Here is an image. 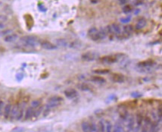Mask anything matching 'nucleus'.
<instances>
[{"mask_svg": "<svg viewBox=\"0 0 162 132\" xmlns=\"http://www.w3.org/2000/svg\"><path fill=\"white\" fill-rule=\"evenodd\" d=\"M155 65V62H154L152 59H149V60H145V61H142L140 62L137 64V66L142 69H149L150 68H152L153 66Z\"/></svg>", "mask_w": 162, "mask_h": 132, "instance_id": "obj_7", "label": "nucleus"}, {"mask_svg": "<svg viewBox=\"0 0 162 132\" xmlns=\"http://www.w3.org/2000/svg\"><path fill=\"white\" fill-rule=\"evenodd\" d=\"M88 36L93 41H98L101 39L99 36V33H98V30L96 28H91L88 31Z\"/></svg>", "mask_w": 162, "mask_h": 132, "instance_id": "obj_6", "label": "nucleus"}, {"mask_svg": "<svg viewBox=\"0 0 162 132\" xmlns=\"http://www.w3.org/2000/svg\"><path fill=\"white\" fill-rule=\"evenodd\" d=\"M132 96L133 97H140L141 94H139L138 93H133V94H132Z\"/></svg>", "mask_w": 162, "mask_h": 132, "instance_id": "obj_45", "label": "nucleus"}, {"mask_svg": "<svg viewBox=\"0 0 162 132\" xmlns=\"http://www.w3.org/2000/svg\"><path fill=\"white\" fill-rule=\"evenodd\" d=\"M55 45L58 47H67L68 46V42L64 38H59L55 39Z\"/></svg>", "mask_w": 162, "mask_h": 132, "instance_id": "obj_18", "label": "nucleus"}, {"mask_svg": "<svg viewBox=\"0 0 162 132\" xmlns=\"http://www.w3.org/2000/svg\"><path fill=\"white\" fill-rule=\"evenodd\" d=\"M31 106L33 107V109H36L41 105V100L40 99H34L31 102Z\"/></svg>", "mask_w": 162, "mask_h": 132, "instance_id": "obj_31", "label": "nucleus"}, {"mask_svg": "<svg viewBox=\"0 0 162 132\" xmlns=\"http://www.w3.org/2000/svg\"><path fill=\"white\" fill-rule=\"evenodd\" d=\"M98 58V53L93 51L84 52L81 56V59L85 62H93Z\"/></svg>", "mask_w": 162, "mask_h": 132, "instance_id": "obj_3", "label": "nucleus"}, {"mask_svg": "<svg viewBox=\"0 0 162 132\" xmlns=\"http://www.w3.org/2000/svg\"><path fill=\"white\" fill-rule=\"evenodd\" d=\"M81 129L83 132H93L90 123L87 121H83L81 123Z\"/></svg>", "mask_w": 162, "mask_h": 132, "instance_id": "obj_20", "label": "nucleus"}, {"mask_svg": "<svg viewBox=\"0 0 162 132\" xmlns=\"http://www.w3.org/2000/svg\"><path fill=\"white\" fill-rule=\"evenodd\" d=\"M24 19L26 21V24H27V28L28 29H31L33 25V19L32 16L31 15H25L24 16Z\"/></svg>", "mask_w": 162, "mask_h": 132, "instance_id": "obj_22", "label": "nucleus"}, {"mask_svg": "<svg viewBox=\"0 0 162 132\" xmlns=\"http://www.w3.org/2000/svg\"><path fill=\"white\" fill-rule=\"evenodd\" d=\"M90 125H91L92 131L93 132L97 131V126H96V123H94V122H92V123H90Z\"/></svg>", "mask_w": 162, "mask_h": 132, "instance_id": "obj_40", "label": "nucleus"}, {"mask_svg": "<svg viewBox=\"0 0 162 132\" xmlns=\"http://www.w3.org/2000/svg\"><path fill=\"white\" fill-rule=\"evenodd\" d=\"M98 33H99V36L101 39H105L108 35V32L105 28H101L100 30H98Z\"/></svg>", "mask_w": 162, "mask_h": 132, "instance_id": "obj_30", "label": "nucleus"}, {"mask_svg": "<svg viewBox=\"0 0 162 132\" xmlns=\"http://www.w3.org/2000/svg\"><path fill=\"white\" fill-rule=\"evenodd\" d=\"M20 41L23 43L24 44L28 46H35L37 44L40 43L39 39L36 36H23L20 38Z\"/></svg>", "mask_w": 162, "mask_h": 132, "instance_id": "obj_2", "label": "nucleus"}, {"mask_svg": "<svg viewBox=\"0 0 162 132\" xmlns=\"http://www.w3.org/2000/svg\"><path fill=\"white\" fill-rule=\"evenodd\" d=\"M18 109H19V103H15L14 105H12L11 111V114H10V117H9V118H10L11 121H13V120H14V119L17 118Z\"/></svg>", "mask_w": 162, "mask_h": 132, "instance_id": "obj_12", "label": "nucleus"}, {"mask_svg": "<svg viewBox=\"0 0 162 132\" xmlns=\"http://www.w3.org/2000/svg\"><path fill=\"white\" fill-rule=\"evenodd\" d=\"M146 20L144 18H139L137 22H136V30H141L142 28H144L145 26H146Z\"/></svg>", "mask_w": 162, "mask_h": 132, "instance_id": "obj_17", "label": "nucleus"}, {"mask_svg": "<svg viewBox=\"0 0 162 132\" xmlns=\"http://www.w3.org/2000/svg\"><path fill=\"white\" fill-rule=\"evenodd\" d=\"M112 132H123V127H122V125L119 122H117L114 125V126L113 131Z\"/></svg>", "mask_w": 162, "mask_h": 132, "instance_id": "obj_32", "label": "nucleus"}, {"mask_svg": "<svg viewBox=\"0 0 162 132\" xmlns=\"http://www.w3.org/2000/svg\"><path fill=\"white\" fill-rule=\"evenodd\" d=\"M157 118H158V122H162V108H159L157 112Z\"/></svg>", "mask_w": 162, "mask_h": 132, "instance_id": "obj_35", "label": "nucleus"}, {"mask_svg": "<svg viewBox=\"0 0 162 132\" xmlns=\"http://www.w3.org/2000/svg\"><path fill=\"white\" fill-rule=\"evenodd\" d=\"M152 127V122L151 120L149 117L144 118L143 120V125L142 126V130L141 132H149V128Z\"/></svg>", "mask_w": 162, "mask_h": 132, "instance_id": "obj_11", "label": "nucleus"}, {"mask_svg": "<svg viewBox=\"0 0 162 132\" xmlns=\"http://www.w3.org/2000/svg\"><path fill=\"white\" fill-rule=\"evenodd\" d=\"M130 21H131V17L128 16V17H126V18H121V21L123 23V24H127L129 23Z\"/></svg>", "mask_w": 162, "mask_h": 132, "instance_id": "obj_37", "label": "nucleus"}, {"mask_svg": "<svg viewBox=\"0 0 162 132\" xmlns=\"http://www.w3.org/2000/svg\"><path fill=\"white\" fill-rule=\"evenodd\" d=\"M68 46L71 49H79L82 46V43L80 40H73L69 43Z\"/></svg>", "mask_w": 162, "mask_h": 132, "instance_id": "obj_23", "label": "nucleus"}, {"mask_svg": "<svg viewBox=\"0 0 162 132\" xmlns=\"http://www.w3.org/2000/svg\"><path fill=\"white\" fill-rule=\"evenodd\" d=\"M7 20H8V18L5 15H0V23H3V22L6 21Z\"/></svg>", "mask_w": 162, "mask_h": 132, "instance_id": "obj_41", "label": "nucleus"}, {"mask_svg": "<svg viewBox=\"0 0 162 132\" xmlns=\"http://www.w3.org/2000/svg\"><path fill=\"white\" fill-rule=\"evenodd\" d=\"M26 103H24V102L22 103H19V109H18V115H17V118L16 120L20 121L21 120L24 116V105Z\"/></svg>", "mask_w": 162, "mask_h": 132, "instance_id": "obj_13", "label": "nucleus"}, {"mask_svg": "<svg viewBox=\"0 0 162 132\" xmlns=\"http://www.w3.org/2000/svg\"><path fill=\"white\" fill-rule=\"evenodd\" d=\"M91 81L92 82L98 84H103L105 83V79L101 76H93L91 77Z\"/></svg>", "mask_w": 162, "mask_h": 132, "instance_id": "obj_21", "label": "nucleus"}, {"mask_svg": "<svg viewBox=\"0 0 162 132\" xmlns=\"http://www.w3.org/2000/svg\"><path fill=\"white\" fill-rule=\"evenodd\" d=\"M108 33H115V34H120L121 33V28L118 24L113 23L111 25H108L105 28Z\"/></svg>", "mask_w": 162, "mask_h": 132, "instance_id": "obj_4", "label": "nucleus"}, {"mask_svg": "<svg viewBox=\"0 0 162 132\" xmlns=\"http://www.w3.org/2000/svg\"><path fill=\"white\" fill-rule=\"evenodd\" d=\"M33 112H34V109L30 106V107H27L26 111H25V113H24V119L25 120H29L32 118L33 116Z\"/></svg>", "mask_w": 162, "mask_h": 132, "instance_id": "obj_19", "label": "nucleus"}, {"mask_svg": "<svg viewBox=\"0 0 162 132\" xmlns=\"http://www.w3.org/2000/svg\"><path fill=\"white\" fill-rule=\"evenodd\" d=\"M77 88L81 90V91H90L91 90V87L87 84H85V83H82V84H80L77 85Z\"/></svg>", "mask_w": 162, "mask_h": 132, "instance_id": "obj_24", "label": "nucleus"}, {"mask_svg": "<svg viewBox=\"0 0 162 132\" xmlns=\"http://www.w3.org/2000/svg\"><path fill=\"white\" fill-rule=\"evenodd\" d=\"M111 80L114 82V83H124L125 81V77L123 74H117V73H114L112 74L111 75Z\"/></svg>", "mask_w": 162, "mask_h": 132, "instance_id": "obj_9", "label": "nucleus"}, {"mask_svg": "<svg viewBox=\"0 0 162 132\" xmlns=\"http://www.w3.org/2000/svg\"><path fill=\"white\" fill-rule=\"evenodd\" d=\"M4 108H5V104H4V101L3 100H0V115H2L3 111H4Z\"/></svg>", "mask_w": 162, "mask_h": 132, "instance_id": "obj_39", "label": "nucleus"}, {"mask_svg": "<svg viewBox=\"0 0 162 132\" xmlns=\"http://www.w3.org/2000/svg\"><path fill=\"white\" fill-rule=\"evenodd\" d=\"M29 100H30V97L29 96H26V97H24V103H27L28 102H29Z\"/></svg>", "mask_w": 162, "mask_h": 132, "instance_id": "obj_44", "label": "nucleus"}, {"mask_svg": "<svg viewBox=\"0 0 162 132\" xmlns=\"http://www.w3.org/2000/svg\"><path fill=\"white\" fill-rule=\"evenodd\" d=\"M24 131V128L22 127H15L14 128H13L11 132H23Z\"/></svg>", "mask_w": 162, "mask_h": 132, "instance_id": "obj_38", "label": "nucleus"}, {"mask_svg": "<svg viewBox=\"0 0 162 132\" xmlns=\"http://www.w3.org/2000/svg\"><path fill=\"white\" fill-rule=\"evenodd\" d=\"M12 33V31L11 30H5L4 31H2L1 34H2V35H5V36H6V35H8V34H10V33Z\"/></svg>", "mask_w": 162, "mask_h": 132, "instance_id": "obj_42", "label": "nucleus"}, {"mask_svg": "<svg viewBox=\"0 0 162 132\" xmlns=\"http://www.w3.org/2000/svg\"><path fill=\"white\" fill-rule=\"evenodd\" d=\"M128 1H129V0H119V3H120L121 5H127V3L128 2Z\"/></svg>", "mask_w": 162, "mask_h": 132, "instance_id": "obj_43", "label": "nucleus"}, {"mask_svg": "<svg viewBox=\"0 0 162 132\" xmlns=\"http://www.w3.org/2000/svg\"><path fill=\"white\" fill-rule=\"evenodd\" d=\"M127 122V126L128 131H132L134 130V128H135V118H134V117L132 115L129 116Z\"/></svg>", "mask_w": 162, "mask_h": 132, "instance_id": "obj_15", "label": "nucleus"}, {"mask_svg": "<svg viewBox=\"0 0 162 132\" xmlns=\"http://www.w3.org/2000/svg\"><path fill=\"white\" fill-rule=\"evenodd\" d=\"M143 120H144V118L142 116V114L139 113L136 115V119H135V128H134V132H139V130L141 129L142 126V124H143Z\"/></svg>", "mask_w": 162, "mask_h": 132, "instance_id": "obj_5", "label": "nucleus"}, {"mask_svg": "<svg viewBox=\"0 0 162 132\" xmlns=\"http://www.w3.org/2000/svg\"><path fill=\"white\" fill-rule=\"evenodd\" d=\"M151 132H159L158 122H157L156 124L152 125V127H151Z\"/></svg>", "mask_w": 162, "mask_h": 132, "instance_id": "obj_36", "label": "nucleus"}, {"mask_svg": "<svg viewBox=\"0 0 162 132\" xmlns=\"http://www.w3.org/2000/svg\"><path fill=\"white\" fill-rule=\"evenodd\" d=\"M65 96L68 98V99H74L78 96V93L75 89L73 88H70V89H67L65 90L64 92Z\"/></svg>", "mask_w": 162, "mask_h": 132, "instance_id": "obj_10", "label": "nucleus"}, {"mask_svg": "<svg viewBox=\"0 0 162 132\" xmlns=\"http://www.w3.org/2000/svg\"><path fill=\"white\" fill-rule=\"evenodd\" d=\"M98 126H99V130L101 132H105V124L102 120L99 121L98 122Z\"/></svg>", "mask_w": 162, "mask_h": 132, "instance_id": "obj_34", "label": "nucleus"}, {"mask_svg": "<svg viewBox=\"0 0 162 132\" xmlns=\"http://www.w3.org/2000/svg\"><path fill=\"white\" fill-rule=\"evenodd\" d=\"M124 53H119L117 55H110V56H105L100 58V62L105 64H113L117 62L119 59H123L124 57Z\"/></svg>", "mask_w": 162, "mask_h": 132, "instance_id": "obj_1", "label": "nucleus"}, {"mask_svg": "<svg viewBox=\"0 0 162 132\" xmlns=\"http://www.w3.org/2000/svg\"><path fill=\"white\" fill-rule=\"evenodd\" d=\"M93 72L95 74H108L110 72V70L109 69H107V68H103V69H96L93 71Z\"/></svg>", "mask_w": 162, "mask_h": 132, "instance_id": "obj_29", "label": "nucleus"}, {"mask_svg": "<svg viewBox=\"0 0 162 132\" xmlns=\"http://www.w3.org/2000/svg\"><path fill=\"white\" fill-rule=\"evenodd\" d=\"M18 38L17 33H10L4 37V41L6 43H13Z\"/></svg>", "mask_w": 162, "mask_h": 132, "instance_id": "obj_16", "label": "nucleus"}, {"mask_svg": "<svg viewBox=\"0 0 162 132\" xmlns=\"http://www.w3.org/2000/svg\"><path fill=\"white\" fill-rule=\"evenodd\" d=\"M4 24H2V23H0V29H2V28H4Z\"/></svg>", "mask_w": 162, "mask_h": 132, "instance_id": "obj_46", "label": "nucleus"}, {"mask_svg": "<svg viewBox=\"0 0 162 132\" xmlns=\"http://www.w3.org/2000/svg\"><path fill=\"white\" fill-rule=\"evenodd\" d=\"M63 101V98L60 96H52L48 99V102H58L62 103Z\"/></svg>", "mask_w": 162, "mask_h": 132, "instance_id": "obj_26", "label": "nucleus"}, {"mask_svg": "<svg viewBox=\"0 0 162 132\" xmlns=\"http://www.w3.org/2000/svg\"><path fill=\"white\" fill-rule=\"evenodd\" d=\"M43 109H44V107L42 106V105H40L39 107L35 109L34 112H33V117H34L35 118H38V117L42 114V112H43Z\"/></svg>", "mask_w": 162, "mask_h": 132, "instance_id": "obj_27", "label": "nucleus"}, {"mask_svg": "<svg viewBox=\"0 0 162 132\" xmlns=\"http://www.w3.org/2000/svg\"><path fill=\"white\" fill-rule=\"evenodd\" d=\"M11 108H12V105H11V102H8V103H7L5 105L4 111H3V115H4V118L5 119H8L9 118L10 114H11Z\"/></svg>", "mask_w": 162, "mask_h": 132, "instance_id": "obj_14", "label": "nucleus"}, {"mask_svg": "<svg viewBox=\"0 0 162 132\" xmlns=\"http://www.w3.org/2000/svg\"><path fill=\"white\" fill-rule=\"evenodd\" d=\"M122 10H123V12H124V13L128 14V13H130L131 11H132V10H133V6H132V5L127 4V5H125L123 7Z\"/></svg>", "mask_w": 162, "mask_h": 132, "instance_id": "obj_28", "label": "nucleus"}, {"mask_svg": "<svg viewBox=\"0 0 162 132\" xmlns=\"http://www.w3.org/2000/svg\"><path fill=\"white\" fill-rule=\"evenodd\" d=\"M133 32V28L132 25L127 24L124 27V35L125 36H130Z\"/></svg>", "mask_w": 162, "mask_h": 132, "instance_id": "obj_25", "label": "nucleus"}, {"mask_svg": "<svg viewBox=\"0 0 162 132\" xmlns=\"http://www.w3.org/2000/svg\"><path fill=\"white\" fill-rule=\"evenodd\" d=\"M91 2H92L93 3H96L98 2V0H91Z\"/></svg>", "mask_w": 162, "mask_h": 132, "instance_id": "obj_47", "label": "nucleus"}, {"mask_svg": "<svg viewBox=\"0 0 162 132\" xmlns=\"http://www.w3.org/2000/svg\"><path fill=\"white\" fill-rule=\"evenodd\" d=\"M40 46L42 49H46V50H55L58 48V46L55 44H54L49 41H46V40L40 42Z\"/></svg>", "mask_w": 162, "mask_h": 132, "instance_id": "obj_8", "label": "nucleus"}, {"mask_svg": "<svg viewBox=\"0 0 162 132\" xmlns=\"http://www.w3.org/2000/svg\"><path fill=\"white\" fill-rule=\"evenodd\" d=\"M113 131V127L109 121H106L105 122V132H112Z\"/></svg>", "mask_w": 162, "mask_h": 132, "instance_id": "obj_33", "label": "nucleus"}]
</instances>
